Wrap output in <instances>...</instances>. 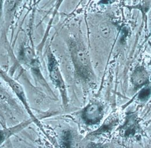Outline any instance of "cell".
I'll return each instance as SVG.
<instances>
[{
  "instance_id": "cell-1",
  "label": "cell",
  "mask_w": 151,
  "mask_h": 148,
  "mask_svg": "<svg viewBox=\"0 0 151 148\" xmlns=\"http://www.w3.org/2000/svg\"><path fill=\"white\" fill-rule=\"evenodd\" d=\"M73 57L79 74L83 76L88 78L91 75L88 56L84 50L78 46L73 49Z\"/></svg>"
},
{
  "instance_id": "cell-2",
  "label": "cell",
  "mask_w": 151,
  "mask_h": 148,
  "mask_svg": "<svg viewBox=\"0 0 151 148\" xmlns=\"http://www.w3.org/2000/svg\"><path fill=\"white\" fill-rule=\"evenodd\" d=\"M102 117V108L97 104H91L83 112V118L88 124H95Z\"/></svg>"
},
{
  "instance_id": "cell-3",
  "label": "cell",
  "mask_w": 151,
  "mask_h": 148,
  "mask_svg": "<svg viewBox=\"0 0 151 148\" xmlns=\"http://www.w3.org/2000/svg\"><path fill=\"white\" fill-rule=\"evenodd\" d=\"M49 68L50 71V75L53 82L60 89L61 91L64 93V85L62 79L58 64L56 61L55 57L52 56H50L49 61Z\"/></svg>"
},
{
  "instance_id": "cell-4",
  "label": "cell",
  "mask_w": 151,
  "mask_h": 148,
  "mask_svg": "<svg viewBox=\"0 0 151 148\" xmlns=\"http://www.w3.org/2000/svg\"><path fill=\"white\" fill-rule=\"evenodd\" d=\"M132 80L135 86L141 87L148 82L149 76L144 68L139 67L132 75Z\"/></svg>"
},
{
  "instance_id": "cell-5",
  "label": "cell",
  "mask_w": 151,
  "mask_h": 148,
  "mask_svg": "<svg viewBox=\"0 0 151 148\" xmlns=\"http://www.w3.org/2000/svg\"><path fill=\"white\" fill-rule=\"evenodd\" d=\"M136 120L134 116L130 117L125 124L123 131L125 135H130L135 133L136 129Z\"/></svg>"
},
{
  "instance_id": "cell-6",
  "label": "cell",
  "mask_w": 151,
  "mask_h": 148,
  "mask_svg": "<svg viewBox=\"0 0 151 148\" xmlns=\"http://www.w3.org/2000/svg\"><path fill=\"white\" fill-rule=\"evenodd\" d=\"M151 94V89L148 88H145L140 91L138 95V98L141 100H146L149 98Z\"/></svg>"
},
{
  "instance_id": "cell-7",
  "label": "cell",
  "mask_w": 151,
  "mask_h": 148,
  "mask_svg": "<svg viewBox=\"0 0 151 148\" xmlns=\"http://www.w3.org/2000/svg\"><path fill=\"white\" fill-rule=\"evenodd\" d=\"M100 30L103 35L105 37H107L110 34V29L109 26L106 24H103L101 26Z\"/></svg>"
},
{
  "instance_id": "cell-8",
  "label": "cell",
  "mask_w": 151,
  "mask_h": 148,
  "mask_svg": "<svg viewBox=\"0 0 151 148\" xmlns=\"http://www.w3.org/2000/svg\"><path fill=\"white\" fill-rule=\"evenodd\" d=\"M70 140H71V134L69 132H67L64 134V136L63 137L64 143L65 144H69L70 143Z\"/></svg>"
},
{
  "instance_id": "cell-9",
  "label": "cell",
  "mask_w": 151,
  "mask_h": 148,
  "mask_svg": "<svg viewBox=\"0 0 151 148\" xmlns=\"http://www.w3.org/2000/svg\"><path fill=\"white\" fill-rule=\"evenodd\" d=\"M115 0H102L101 1V2L103 3V4H110V3H112V2H113Z\"/></svg>"
},
{
  "instance_id": "cell-10",
  "label": "cell",
  "mask_w": 151,
  "mask_h": 148,
  "mask_svg": "<svg viewBox=\"0 0 151 148\" xmlns=\"http://www.w3.org/2000/svg\"><path fill=\"white\" fill-rule=\"evenodd\" d=\"M2 138H3V136H2V135L0 133V142H1Z\"/></svg>"
},
{
  "instance_id": "cell-11",
  "label": "cell",
  "mask_w": 151,
  "mask_h": 148,
  "mask_svg": "<svg viewBox=\"0 0 151 148\" xmlns=\"http://www.w3.org/2000/svg\"><path fill=\"white\" fill-rule=\"evenodd\" d=\"M1 2H0V14H1Z\"/></svg>"
}]
</instances>
